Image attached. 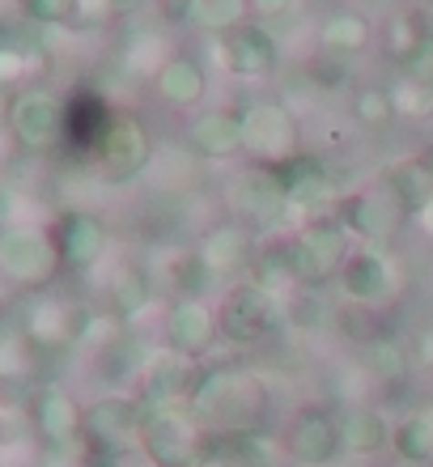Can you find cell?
I'll return each mask as SVG.
<instances>
[{
  "label": "cell",
  "instance_id": "12",
  "mask_svg": "<svg viewBox=\"0 0 433 467\" xmlns=\"http://www.w3.org/2000/svg\"><path fill=\"white\" fill-rule=\"evenodd\" d=\"M161 332H166V348H174V353L200 361V357H209L212 345L222 340L217 306H209L204 297H179V302L166 310Z\"/></svg>",
  "mask_w": 433,
  "mask_h": 467
},
{
  "label": "cell",
  "instance_id": "30",
  "mask_svg": "<svg viewBox=\"0 0 433 467\" xmlns=\"http://www.w3.org/2000/svg\"><path fill=\"white\" fill-rule=\"evenodd\" d=\"M348 111H353V119L361 123V128H387V123H396V99H391V89L383 86H366L353 94V102H348Z\"/></svg>",
  "mask_w": 433,
  "mask_h": 467
},
{
  "label": "cell",
  "instance_id": "29",
  "mask_svg": "<svg viewBox=\"0 0 433 467\" xmlns=\"http://www.w3.org/2000/svg\"><path fill=\"white\" fill-rule=\"evenodd\" d=\"M408 361H412V348L396 336H374L370 348H366V369L374 379H404L408 374Z\"/></svg>",
  "mask_w": 433,
  "mask_h": 467
},
{
  "label": "cell",
  "instance_id": "17",
  "mask_svg": "<svg viewBox=\"0 0 433 467\" xmlns=\"http://www.w3.org/2000/svg\"><path fill=\"white\" fill-rule=\"evenodd\" d=\"M340 438H345V455L374 459V455H383V451H391L396 425L383 417V408L348 404V408H340Z\"/></svg>",
  "mask_w": 433,
  "mask_h": 467
},
{
  "label": "cell",
  "instance_id": "9",
  "mask_svg": "<svg viewBox=\"0 0 433 467\" xmlns=\"http://www.w3.org/2000/svg\"><path fill=\"white\" fill-rule=\"evenodd\" d=\"M335 285H340V294H345L353 306L378 310V306H387V302H396L399 272L378 246H353Z\"/></svg>",
  "mask_w": 433,
  "mask_h": 467
},
{
  "label": "cell",
  "instance_id": "38",
  "mask_svg": "<svg viewBox=\"0 0 433 467\" xmlns=\"http://www.w3.org/2000/svg\"><path fill=\"white\" fill-rule=\"evenodd\" d=\"M247 5H251V17H255V22H276V17L294 13L297 0H247Z\"/></svg>",
  "mask_w": 433,
  "mask_h": 467
},
{
  "label": "cell",
  "instance_id": "3",
  "mask_svg": "<svg viewBox=\"0 0 433 467\" xmlns=\"http://www.w3.org/2000/svg\"><path fill=\"white\" fill-rule=\"evenodd\" d=\"M140 455L153 467H196L209 442V430L191 417L187 404L170 408H149L145 425H140Z\"/></svg>",
  "mask_w": 433,
  "mask_h": 467
},
{
  "label": "cell",
  "instance_id": "36",
  "mask_svg": "<svg viewBox=\"0 0 433 467\" xmlns=\"http://www.w3.org/2000/svg\"><path fill=\"white\" fill-rule=\"evenodd\" d=\"M399 77H408V81H421V86H433V30L417 43L408 60L399 64Z\"/></svg>",
  "mask_w": 433,
  "mask_h": 467
},
{
  "label": "cell",
  "instance_id": "27",
  "mask_svg": "<svg viewBox=\"0 0 433 467\" xmlns=\"http://www.w3.org/2000/svg\"><path fill=\"white\" fill-rule=\"evenodd\" d=\"M251 281L263 285V289H273L276 297L289 294V289H297L294 281V268H289V246L285 238H276L273 246H263L260 255H255V268H251Z\"/></svg>",
  "mask_w": 433,
  "mask_h": 467
},
{
  "label": "cell",
  "instance_id": "23",
  "mask_svg": "<svg viewBox=\"0 0 433 467\" xmlns=\"http://www.w3.org/2000/svg\"><path fill=\"white\" fill-rule=\"evenodd\" d=\"M5 259H9V272L17 281H47L51 268H56V251L38 234H17L9 251H5Z\"/></svg>",
  "mask_w": 433,
  "mask_h": 467
},
{
  "label": "cell",
  "instance_id": "33",
  "mask_svg": "<svg viewBox=\"0 0 433 467\" xmlns=\"http://www.w3.org/2000/svg\"><path fill=\"white\" fill-rule=\"evenodd\" d=\"M22 128H26V136H30L35 145H51L56 132H60V111H56L47 99L26 102L22 107Z\"/></svg>",
  "mask_w": 433,
  "mask_h": 467
},
{
  "label": "cell",
  "instance_id": "34",
  "mask_svg": "<svg viewBox=\"0 0 433 467\" xmlns=\"http://www.w3.org/2000/svg\"><path fill=\"white\" fill-rule=\"evenodd\" d=\"M115 302H119V310H124V315H137V310H145V302H149V281L140 276L137 268L119 272V281H115Z\"/></svg>",
  "mask_w": 433,
  "mask_h": 467
},
{
  "label": "cell",
  "instance_id": "26",
  "mask_svg": "<svg viewBox=\"0 0 433 467\" xmlns=\"http://www.w3.org/2000/svg\"><path fill=\"white\" fill-rule=\"evenodd\" d=\"M242 22H251L247 0H191V17H187V26H196V30H204L212 38Z\"/></svg>",
  "mask_w": 433,
  "mask_h": 467
},
{
  "label": "cell",
  "instance_id": "41",
  "mask_svg": "<svg viewBox=\"0 0 433 467\" xmlns=\"http://www.w3.org/2000/svg\"><path fill=\"white\" fill-rule=\"evenodd\" d=\"M98 467H153V463H149L145 455H132V451H111Z\"/></svg>",
  "mask_w": 433,
  "mask_h": 467
},
{
  "label": "cell",
  "instance_id": "37",
  "mask_svg": "<svg viewBox=\"0 0 433 467\" xmlns=\"http://www.w3.org/2000/svg\"><path fill=\"white\" fill-rule=\"evenodd\" d=\"M310 77L319 81V89H335L348 81V64L340 60V56H327V51H323V60L310 64Z\"/></svg>",
  "mask_w": 433,
  "mask_h": 467
},
{
  "label": "cell",
  "instance_id": "21",
  "mask_svg": "<svg viewBox=\"0 0 433 467\" xmlns=\"http://www.w3.org/2000/svg\"><path fill=\"white\" fill-rule=\"evenodd\" d=\"M196 467H273V442L263 438V430L209 433Z\"/></svg>",
  "mask_w": 433,
  "mask_h": 467
},
{
  "label": "cell",
  "instance_id": "45",
  "mask_svg": "<svg viewBox=\"0 0 433 467\" xmlns=\"http://www.w3.org/2000/svg\"><path fill=\"white\" fill-rule=\"evenodd\" d=\"M429 161H433V153H429Z\"/></svg>",
  "mask_w": 433,
  "mask_h": 467
},
{
  "label": "cell",
  "instance_id": "15",
  "mask_svg": "<svg viewBox=\"0 0 433 467\" xmlns=\"http://www.w3.org/2000/svg\"><path fill=\"white\" fill-rule=\"evenodd\" d=\"M187 145L204 161H230L242 153V115L230 107H209L187 123Z\"/></svg>",
  "mask_w": 433,
  "mask_h": 467
},
{
  "label": "cell",
  "instance_id": "31",
  "mask_svg": "<svg viewBox=\"0 0 433 467\" xmlns=\"http://www.w3.org/2000/svg\"><path fill=\"white\" fill-rule=\"evenodd\" d=\"M391 99H396V115H399V119H412V123L433 119V86H421V81L399 77V86L391 89Z\"/></svg>",
  "mask_w": 433,
  "mask_h": 467
},
{
  "label": "cell",
  "instance_id": "8",
  "mask_svg": "<svg viewBox=\"0 0 433 467\" xmlns=\"http://www.w3.org/2000/svg\"><path fill=\"white\" fill-rule=\"evenodd\" d=\"M217 60L238 81H268L281 73V43L263 22H242L217 35Z\"/></svg>",
  "mask_w": 433,
  "mask_h": 467
},
{
  "label": "cell",
  "instance_id": "4",
  "mask_svg": "<svg viewBox=\"0 0 433 467\" xmlns=\"http://www.w3.org/2000/svg\"><path fill=\"white\" fill-rule=\"evenodd\" d=\"M281 323V297L273 289H263L247 276V281H234L217 302V327H222V340L234 348H251L268 340Z\"/></svg>",
  "mask_w": 433,
  "mask_h": 467
},
{
  "label": "cell",
  "instance_id": "44",
  "mask_svg": "<svg viewBox=\"0 0 433 467\" xmlns=\"http://www.w3.org/2000/svg\"><path fill=\"white\" fill-rule=\"evenodd\" d=\"M145 0H111V13H132V9H140Z\"/></svg>",
  "mask_w": 433,
  "mask_h": 467
},
{
  "label": "cell",
  "instance_id": "10",
  "mask_svg": "<svg viewBox=\"0 0 433 467\" xmlns=\"http://www.w3.org/2000/svg\"><path fill=\"white\" fill-rule=\"evenodd\" d=\"M149 158H153V140H149V128L140 115H111V123L102 128L98 140V161L102 174L111 183H132L137 174H145Z\"/></svg>",
  "mask_w": 433,
  "mask_h": 467
},
{
  "label": "cell",
  "instance_id": "32",
  "mask_svg": "<svg viewBox=\"0 0 433 467\" xmlns=\"http://www.w3.org/2000/svg\"><path fill=\"white\" fill-rule=\"evenodd\" d=\"M43 425H47L51 438H68V433H77L81 425H86V417L77 412V404L68 400V395L51 391L47 400H43Z\"/></svg>",
  "mask_w": 433,
  "mask_h": 467
},
{
  "label": "cell",
  "instance_id": "43",
  "mask_svg": "<svg viewBox=\"0 0 433 467\" xmlns=\"http://www.w3.org/2000/svg\"><path fill=\"white\" fill-rule=\"evenodd\" d=\"M412 222H417V230L425 234V243H433V200L425 204L421 213H417V217H412Z\"/></svg>",
  "mask_w": 433,
  "mask_h": 467
},
{
  "label": "cell",
  "instance_id": "24",
  "mask_svg": "<svg viewBox=\"0 0 433 467\" xmlns=\"http://www.w3.org/2000/svg\"><path fill=\"white\" fill-rule=\"evenodd\" d=\"M433 26H429V17H425L421 9H404V13H396L391 22L378 30V43H383V51H387V60L391 64H404L417 51V43H421L425 35H429Z\"/></svg>",
  "mask_w": 433,
  "mask_h": 467
},
{
  "label": "cell",
  "instance_id": "46",
  "mask_svg": "<svg viewBox=\"0 0 433 467\" xmlns=\"http://www.w3.org/2000/svg\"><path fill=\"white\" fill-rule=\"evenodd\" d=\"M429 467H433V463H429Z\"/></svg>",
  "mask_w": 433,
  "mask_h": 467
},
{
  "label": "cell",
  "instance_id": "39",
  "mask_svg": "<svg viewBox=\"0 0 433 467\" xmlns=\"http://www.w3.org/2000/svg\"><path fill=\"white\" fill-rule=\"evenodd\" d=\"M412 361L433 374V327H421V332H417V340H412Z\"/></svg>",
  "mask_w": 433,
  "mask_h": 467
},
{
  "label": "cell",
  "instance_id": "40",
  "mask_svg": "<svg viewBox=\"0 0 433 467\" xmlns=\"http://www.w3.org/2000/svg\"><path fill=\"white\" fill-rule=\"evenodd\" d=\"M161 22H187L191 17V0H153Z\"/></svg>",
  "mask_w": 433,
  "mask_h": 467
},
{
  "label": "cell",
  "instance_id": "16",
  "mask_svg": "<svg viewBox=\"0 0 433 467\" xmlns=\"http://www.w3.org/2000/svg\"><path fill=\"white\" fill-rule=\"evenodd\" d=\"M200 259H204V268L212 272V276H230V272L247 268V264H255V230L242 222H217L204 238H200Z\"/></svg>",
  "mask_w": 433,
  "mask_h": 467
},
{
  "label": "cell",
  "instance_id": "42",
  "mask_svg": "<svg viewBox=\"0 0 433 467\" xmlns=\"http://www.w3.org/2000/svg\"><path fill=\"white\" fill-rule=\"evenodd\" d=\"M73 0H35V13L38 17H64Z\"/></svg>",
  "mask_w": 433,
  "mask_h": 467
},
{
  "label": "cell",
  "instance_id": "25",
  "mask_svg": "<svg viewBox=\"0 0 433 467\" xmlns=\"http://www.w3.org/2000/svg\"><path fill=\"white\" fill-rule=\"evenodd\" d=\"M391 451H396L404 463H433V408H421L396 425V438H391Z\"/></svg>",
  "mask_w": 433,
  "mask_h": 467
},
{
  "label": "cell",
  "instance_id": "2",
  "mask_svg": "<svg viewBox=\"0 0 433 467\" xmlns=\"http://www.w3.org/2000/svg\"><path fill=\"white\" fill-rule=\"evenodd\" d=\"M285 246L297 289H323V285L340 281V268L353 251V234L335 213H323V217L302 222L294 234H285Z\"/></svg>",
  "mask_w": 433,
  "mask_h": 467
},
{
  "label": "cell",
  "instance_id": "19",
  "mask_svg": "<svg viewBox=\"0 0 433 467\" xmlns=\"http://www.w3.org/2000/svg\"><path fill=\"white\" fill-rule=\"evenodd\" d=\"M153 86H158L161 102L187 111V107H196V102L209 94V73H204L200 56H191V51H170L166 64L158 68V77H153Z\"/></svg>",
  "mask_w": 433,
  "mask_h": 467
},
{
  "label": "cell",
  "instance_id": "13",
  "mask_svg": "<svg viewBox=\"0 0 433 467\" xmlns=\"http://www.w3.org/2000/svg\"><path fill=\"white\" fill-rule=\"evenodd\" d=\"M335 217L348 225V234L366 238V246H378V243H391V238H396L399 222H404V209H399V200L378 183V187H366V192H353V196L340 204Z\"/></svg>",
  "mask_w": 433,
  "mask_h": 467
},
{
  "label": "cell",
  "instance_id": "22",
  "mask_svg": "<svg viewBox=\"0 0 433 467\" xmlns=\"http://www.w3.org/2000/svg\"><path fill=\"white\" fill-rule=\"evenodd\" d=\"M378 183L399 200V209L417 217L433 200V161L429 158H396V161H387V171Z\"/></svg>",
  "mask_w": 433,
  "mask_h": 467
},
{
  "label": "cell",
  "instance_id": "5",
  "mask_svg": "<svg viewBox=\"0 0 433 467\" xmlns=\"http://www.w3.org/2000/svg\"><path fill=\"white\" fill-rule=\"evenodd\" d=\"M238 115H242V153L255 166H285L289 158L302 153L297 115L281 99H255Z\"/></svg>",
  "mask_w": 433,
  "mask_h": 467
},
{
  "label": "cell",
  "instance_id": "11",
  "mask_svg": "<svg viewBox=\"0 0 433 467\" xmlns=\"http://www.w3.org/2000/svg\"><path fill=\"white\" fill-rule=\"evenodd\" d=\"M276 174H281V183H285L289 217H294L297 225L310 222V217H323V213L332 209V200H335L332 174H327V166H323L314 153H297L285 166H276Z\"/></svg>",
  "mask_w": 433,
  "mask_h": 467
},
{
  "label": "cell",
  "instance_id": "7",
  "mask_svg": "<svg viewBox=\"0 0 433 467\" xmlns=\"http://www.w3.org/2000/svg\"><path fill=\"white\" fill-rule=\"evenodd\" d=\"M225 209L234 213V222L242 225H276L289 217V196L276 166H247L225 183Z\"/></svg>",
  "mask_w": 433,
  "mask_h": 467
},
{
  "label": "cell",
  "instance_id": "6",
  "mask_svg": "<svg viewBox=\"0 0 433 467\" xmlns=\"http://www.w3.org/2000/svg\"><path fill=\"white\" fill-rule=\"evenodd\" d=\"M289 459L302 467H332L345 455V438H340V412L327 404H302L289 412L285 433H281Z\"/></svg>",
  "mask_w": 433,
  "mask_h": 467
},
{
  "label": "cell",
  "instance_id": "1",
  "mask_svg": "<svg viewBox=\"0 0 433 467\" xmlns=\"http://www.w3.org/2000/svg\"><path fill=\"white\" fill-rule=\"evenodd\" d=\"M191 417L209 433H247L263 430L268 417V387L242 366H217L196 374V387L187 395Z\"/></svg>",
  "mask_w": 433,
  "mask_h": 467
},
{
  "label": "cell",
  "instance_id": "18",
  "mask_svg": "<svg viewBox=\"0 0 433 467\" xmlns=\"http://www.w3.org/2000/svg\"><path fill=\"white\" fill-rule=\"evenodd\" d=\"M145 417H149V404L119 395V400H102V404L89 408V412H86V430L94 433V442H107L111 451H124V442L140 438Z\"/></svg>",
  "mask_w": 433,
  "mask_h": 467
},
{
  "label": "cell",
  "instance_id": "14",
  "mask_svg": "<svg viewBox=\"0 0 433 467\" xmlns=\"http://www.w3.org/2000/svg\"><path fill=\"white\" fill-rule=\"evenodd\" d=\"M196 361L174 348H158L145 357L140 366V400L149 408H170V404H187V395L196 387Z\"/></svg>",
  "mask_w": 433,
  "mask_h": 467
},
{
  "label": "cell",
  "instance_id": "28",
  "mask_svg": "<svg viewBox=\"0 0 433 467\" xmlns=\"http://www.w3.org/2000/svg\"><path fill=\"white\" fill-rule=\"evenodd\" d=\"M107 251V230L98 217H73L64 225V255L73 264H94Z\"/></svg>",
  "mask_w": 433,
  "mask_h": 467
},
{
  "label": "cell",
  "instance_id": "35",
  "mask_svg": "<svg viewBox=\"0 0 433 467\" xmlns=\"http://www.w3.org/2000/svg\"><path fill=\"white\" fill-rule=\"evenodd\" d=\"M166 43H161V35H140L137 38V56H128V68H137V73L145 77H158V68L166 64Z\"/></svg>",
  "mask_w": 433,
  "mask_h": 467
},
{
  "label": "cell",
  "instance_id": "20",
  "mask_svg": "<svg viewBox=\"0 0 433 467\" xmlns=\"http://www.w3.org/2000/svg\"><path fill=\"white\" fill-rule=\"evenodd\" d=\"M374 43H378V26L361 9H332L319 22V47L327 51V56L353 60L361 51H370Z\"/></svg>",
  "mask_w": 433,
  "mask_h": 467
}]
</instances>
